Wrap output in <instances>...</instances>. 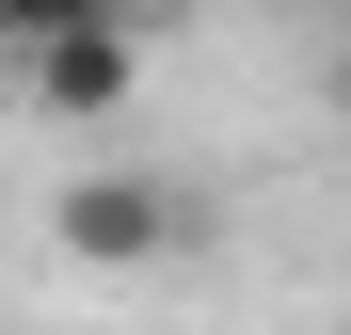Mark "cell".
<instances>
[{
    "mask_svg": "<svg viewBox=\"0 0 351 335\" xmlns=\"http://www.w3.org/2000/svg\"><path fill=\"white\" fill-rule=\"evenodd\" d=\"M48 256H80V271H176V256H208V192L112 160V176H80L48 208Z\"/></svg>",
    "mask_w": 351,
    "mask_h": 335,
    "instance_id": "cell-1",
    "label": "cell"
},
{
    "mask_svg": "<svg viewBox=\"0 0 351 335\" xmlns=\"http://www.w3.org/2000/svg\"><path fill=\"white\" fill-rule=\"evenodd\" d=\"M32 112H48V128H112V112H128V80H144V48H128V16H112V32H64V48H32Z\"/></svg>",
    "mask_w": 351,
    "mask_h": 335,
    "instance_id": "cell-2",
    "label": "cell"
},
{
    "mask_svg": "<svg viewBox=\"0 0 351 335\" xmlns=\"http://www.w3.org/2000/svg\"><path fill=\"white\" fill-rule=\"evenodd\" d=\"M112 16H128V0H0V48L32 64V48H64V32H112Z\"/></svg>",
    "mask_w": 351,
    "mask_h": 335,
    "instance_id": "cell-3",
    "label": "cell"
}]
</instances>
